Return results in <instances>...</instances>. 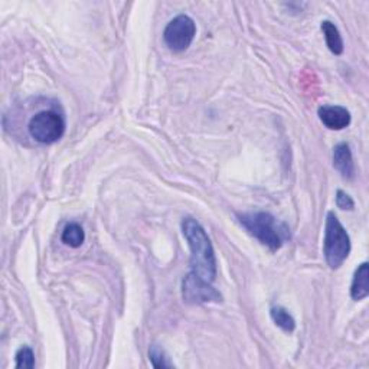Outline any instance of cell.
Wrapping results in <instances>:
<instances>
[{
	"label": "cell",
	"mask_w": 369,
	"mask_h": 369,
	"mask_svg": "<svg viewBox=\"0 0 369 369\" xmlns=\"http://www.w3.org/2000/svg\"><path fill=\"white\" fill-rule=\"evenodd\" d=\"M182 297L189 304H201V303H218L223 300L221 293L213 289L211 283L202 280L201 277L194 274L192 271L184 275L182 282Z\"/></svg>",
	"instance_id": "8992f818"
},
{
	"label": "cell",
	"mask_w": 369,
	"mask_h": 369,
	"mask_svg": "<svg viewBox=\"0 0 369 369\" xmlns=\"http://www.w3.org/2000/svg\"><path fill=\"white\" fill-rule=\"evenodd\" d=\"M320 27H322V32L325 35V41H326L329 51L334 55H341L344 52V39H342L339 29H337L334 23H332L330 20L322 22Z\"/></svg>",
	"instance_id": "30bf717a"
},
{
	"label": "cell",
	"mask_w": 369,
	"mask_h": 369,
	"mask_svg": "<svg viewBox=\"0 0 369 369\" xmlns=\"http://www.w3.org/2000/svg\"><path fill=\"white\" fill-rule=\"evenodd\" d=\"M182 232L191 249L192 273L208 283H213L217 277V257L212 242L204 227L194 218H183Z\"/></svg>",
	"instance_id": "6da1fadb"
},
{
	"label": "cell",
	"mask_w": 369,
	"mask_h": 369,
	"mask_svg": "<svg viewBox=\"0 0 369 369\" xmlns=\"http://www.w3.org/2000/svg\"><path fill=\"white\" fill-rule=\"evenodd\" d=\"M318 114L329 130H344L351 125V113L342 106H322Z\"/></svg>",
	"instance_id": "52a82bcc"
},
{
	"label": "cell",
	"mask_w": 369,
	"mask_h": 369,
	"mask_svg": "<svg viewBox=\"0 0 369 369\" xmlns=\"http://www.w3.org/2000/svg\"><path fill=\"white\" fill-rule=\"evenodd\" d=\"M85 241V232L82 227L77 223H71L64 228L63 242L67 244L71 249H78Z\"/></svg>",
	"instance_id": "7c38bea8"
},
{
	"label": "cell",
	"mask_w": 369,
	"mask_h": 369,
	"mask_svg": "<svg viewBox=\"0 0 369 369\" xmlns=\"http://www.w3.org/2000/svg\"><path fill=\"white\" fill-rule=\"evenodd\" d=\"M270 316L277 326L287 333H292L296 329L294 318L282 306H273L270 311Z\"/></svg>",
	"instance_id": "8fae6325"
},
{
	"label": "cell",
	"mask_w": 369,
	"mask_h": 369,
	"mask_svg": "<svg viewBox=\"0 0 369 369\" xmlns=\"http://www.w3.org/2000/svg\"><path fill=\"white\" fill-rule=\"evenodd\" d=\"M333 166L342 175L344 179L352 180L355 177V163L352 151L348 143H339L333 149Z\"/></svg>",
	"instance_id": "ba28073f"
},
{
	"label": "cell",
	"mask_w": 369,
	"mask_h": 369,
	"mask_svg": "<svg viewBox=\"0 0 369 369\" xmlns=\"http://www.w3.org/2000/svg\"><path fill=\"white\" fill-rule=\"evenodd\" d=\"M336 205L339 206L341 209H345V211H352L355 208L354 199L346 192H344L342 189L336 192Z\"/></svg>",
	"instance_id": "9a60e30c"
},
{
	"label": "cell",
	"mask_w": 369,
	"mask_h": 369,
	"mask_svg": "<svg viewBox=\"0 0 369 369\" xmlns=\"http://www.w3.org/2000/svg\"><path fill=\"white\" fill-rule=\"evenodd\" d=\"M27 130L38 143L52 144L64 136L65 120L54 110H44L30 118Z\"/></svg>",
	"instance_id": "277c9868"
},
{
	"label": "cell",
	"mask_w": 369,
	"mask_h": 369,
	"mask_svg": "<svg viewBox=\"0 0 369 369\" xmlns=\"http://www.w3.org/2000/svg\"><path fill=\"white\" fill-rule=\"evenodd\" d=\"M149 359L153 365V368H173V362L169 361V356L166 352L158 346V345H151L149 349Z\"/></svg>",
	"instance_id": "4fadbf2b"
},
{
	"label": "cell",
	"mask_w": 369,
	"mask_h": 369,
	"mask_svg": "<svg viewBox=\"0 0 369 369\" xmlns=\"http://www.w3.org/2000/svg\"><path fill=\"white\" fill-rule=\"evenodd\" d=\"M238 221L254 238L271 251H279L290 239V228L275 220L268 212H245L238 215Z\"/></svg>",
	"instance_id": "7a4b0ae2"
},
{
	"label": "cell",
	"mask_w": 369,
	"mask_h": 369,
	"mask_svg": "<svg viewBox=\"0 0 369 369\" xmlns=\"http://www.w3.org/2000/svg\"><path fill=\"white\" fill-rule=\"evenodd\" d=\"M196 35L195 20L188 15H179L173 18L165 27L163 39L172 52L187 51L194 42Z\"/></svg>",
	"instance_id": "5b68a950"
},
{
	"label": "cell",
	"mask_w": 369,
	"mask_h": 369,
	"mask_svg": "<svg viewBox=\"0 0 369 369\" xmlns=\"http://www.w3.org/2000/svg\"><path fill=\"white\" fill-rule=\"evenodd\" d=\"M15 359H16V368L18 369H22V368L32 369V368H35V355H34V351L30 349L29 346H22L16 352Z\"/></svg>",
	"instance_id": "5bb4252c"
},
{
	"label": "cell",
	"mask_w": 369,
	"mask_h": 369,
	"mask_svg": "<svg viewBox=\"0 0 369 369\" xmlns=\"http://www.w3.org/2000/svg\"><path fill=\"white\" fill-rule=\"evenodd\" d=\"M323 254L330 268H339L351 254V238L334 212H329L325 227Z\"/></svg>",
	"instance_id": "3957f363"
},
{
	"label": "cell",
	"mask_w": 369,
	"mask_h": 369,
	"mask_svg": "<svg viewBox=\"0 0 369 369\" xmlns=\"http://www.w3.org/2000/svg\"><path fill=\"white\" fill-rule=\"evenodd\" d=\"M369 294V264L365 261L362 263L352 279V286H351V297L355 301H361L366 299Z\"/></svg>",
	"instance_id": "9c48e42d"
}]
</instances>
